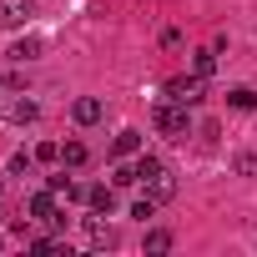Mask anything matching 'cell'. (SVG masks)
Segmentation results:
<instances>
[{"instance_id": "cell-3", "label": "cell", "mask_w": 257, "mask_h": 257, "mask_svg": "<svg viewBox=\"0 0 257 257\" xmlns=\"http://www.w3.org/2000/svg\"><path fill=\"white\" fill-rule=\"evenodd\" d=\"M86 247H91V252H111V247H116V232L101 222V212L86 217Z\"/></svg>"}, {"instance_id": "cell-20", "label": "cell", "mask_w": 257, "mask_h": 257, "mask_svg": "<svg viewBox=\"0 0 257 257\" xmlns=\"http://www.w3.org/2000/svg\"><path fill=\"white\" fill-rule=\"evenodd\" d=\"M56 247H61L56 237H36V242H31V252H36V257H46V252H56Z\"/></svg>"}, {"instance_id": "cell-9", "label": "cell", "mask_w": 257, "mask_h": 257, "mask_svg": "<svg viewBox=\"0 0 257 257\" xmlns=\"http://www.w3.org/2000/svg\"><path fill=\"white\" fill-rule=\"evenodd\" d=\"M147 187H152V197H157V202H172V197H177V182H172V172H162V177H152Z\"/></svg>"}, {"instance_id": "cell-11", "label": "cell", "mask_w": 257, "mask_h": 257, "mask_svg": "<svg viewBox=\"0 0 257 257\" xmlns=\"http://www.w3.org/2000/svg\"><path fill=\"white\" fill-rule=\"evenodd\" d=\"M227 101H232L237 111H252V106H257V91H252V86H232V91H227Z\"/></svg>"}, {"instance_id": "cell-6", "label": "cell", "mask_w": 257, "mask_h": 257, "mask_svg": "<svg viewBox=\"0 0 257 257\" xmlns=\"http://www.w3.org/2000/svg\"><path fill=\"white\" fill-rule=\"evenodd\" d=\"M31 217H36V222H51V217H56V192H51V187L31 197Z\"/></svg>"}, {"instance_id": "cell-22", "label": "cell", "mask_w": 257, "mask_h": 257, "mask_svg": "<svg viewBox=\"0 0 257 257\" xmlns=\"http://www.w3.org/2000/svg\"><path fill=\"white\" fill-rule=\"evenodd\" d=\"M0 252H6V237H0Z\"/></svg>"}, {"instance_id": "cell-8", "label": "cell", "mask_w": 257, "mask_h": 257, "mask_svg": "<svg viewBox=\"0 0 257 257\" xmlns=\"http://www.w3.org/2000/svg\"><path fill=\"white\" fill-rule=\"evenodd\" d=\"M86 202H91V212H111L116 207V192L111 187H86Z\"/></svg>"}, {"instance_id": "cell-21", "label": "cell", "mask_w": 257, "mask_h": 257, "mask_svg": "<svg viewBox=\"0 0 257 257\" xmlns=\"http://www.w3.org/2000/svg\"><path fill=\"white\" fill-rule=\"evenodd\" d=\"M111 182H116V187H132V182H137V167H116Z\"/></svg>"}, {"instance_id": "cell-17", "label": "cell", "mask_w": 257, "mask_h": 257, "mask_svg": "<svg viewBox=\"0 0 257 257\" xmlns=\"http://www.w3.org/2000/svg\"><path fill=\"white\" fill-rule=\"evenodd\" d=\"M41 56V41H21L16 51H11V61H36Z\"/></svg>"}, {"instance_id": "cell-2", "label": "cell", "mask_w": 257, "mask_h": 257, "mask_svg": "<svg viewBox=\"0 0 257 257\" xmlns=\"http://www.w3.org/2000/svg\"><path fill=\"white\" fill-rule=\"evenodd\" d=\"M152 121H157V132H167V137H187V106L182 101H162L152 111Z\"/></svg>"}, {"instance_id": "cell-19", "label": "cell", "mask_w": 257, "mask_h": 257, "mask_svg": "<svg viewBox=\"0 0 257 257\" xmlns=\"http://www.w3.org/2000/svg\"><path fill=\"white\" fill-rule=\"evenodd\" d=\"M36 162H61V147H56V142H41V147H36Z\"/></svg>"}, {"instance_id": "cell-18", "label": "cell", "mask_w": 257, "mask_h": 257, "mask_svg": "<svg viewBox=\"0 0 257 257\" xmlns=\"http://www.w3.org/2000/svg\"><path fill=\"white\" fill-rule=\"evenodd\" d=\"M132 217H137V222H152V217H157V197H142V202L132 207Z\"/></svg>"}, {"instance_id": "cell-5", "label": "cell", "mask_w": 257, "mask_h": 257, "mask_svg": "<svg viewBox=\"0 0 257 257\" xmlns=\"http://www.w3.org/2000/svg\"><path fill=\"white\" fill-rule=\"evenodd\" d=\"M101 111H106V106H101L96 96H81V101L71 106V116H76V126H96V121H101Z\"/></svg>"}, {"instance_id": "cell-16", "label": "cell", "mask_w": 257, "mask_h": 257, "mask_svg": "<svg viewBox=\"0 0 257 257\" xmlns=\"http://www.w3.org/2000/svg\"><path fill=\"white\" fill-rule=\"evenodd\" d=\"M237 177H257V152H237Z\"/></svg>"}, {"instance_id": "cell-12", "label": "cell", "mask_w": 257, "mask_h": 257, "mask_svg": "<svg viewBox=\"0 0 257 257\" xmlns=\"http://www.w3.org/2000/svg\"><path fill=\"white\" fill-rule=\"evenodd\" d=\"M36 116H41V106H36V101H26V96H21V101H11V121H36Z\"/></svg>"}, {"instance_id": "cell-7", "label": "cell", "mask_w": 257, "mask_h": 257, "mask_svg": "<svg viewBox=\"0 0 257 257\" xmlns=\"http://www.w3.org/2000/svg\"><path fill=\"white\" fill-rule=\"evenodd\" d=\"M162 172H167V162H162V157L137 152V182H152V177H162Z\"/></svg>"}, {"instance_id": "cell-14", "label": "cell", "mask_w": 257, "mask_h": 257, "mask_svg": "<svg viewBox=\"0 0 257 257\" xmlns=\"http://www.w3.org/2000/svg\"><path fill=\"white\" fill-rule=\"evenodd\" d=\"M61 162H66V167H86V147H81V142H66V147H61Z\"/></svg>"}, {"instance_id": "cell-4", "label": "cell", "mask_w": 257, "mask_h": 257, "mask_svg": "<svg viewBox=\"0 0 257 257\" xmlns=\"http://www.w3.org/2000/svg\"><path fill=\"white\" fill-rule=\"evenodd\" d=\"M36 11H31V0H0V31H16V26H26Z\"/></svg>"}, {"instance_id": "cell-15", "label": "cell", "mask_w": 257, "mask_h": 257, "mask_svg": "<svg viewBox=\"0 0 257 257\" xmlns=\"http://www.w3.org/2000/svg\"><path fill=\"white\" fill-rule=\"evenodd\" d=\"M167 247H172V232L167 227H152L147 232V252H167Z\"/></svg>"}, {"instance_id": "cell-1", "label": "cell", "mask_w": 257, "mask_h": 257, "mask_svg": "<svg viewBox=\"0 0 257 257\" xmlns=\"http://www.w3.org/2000/svg\"><path fill=\"white\" fill-rule=\"evenodd\" d=\"M202 96H207V76H197V71H192V76H172V81H167V101L197 106Z\"/></svg>"}, {"instance_id": "cell-10", "label": "cell", "mask_w": 257, "mask_h": 257, "mask_svg": "<svg viewBox=\"0 0 257 257\" xmlns=\"http://www.w3.org/2000/svg\"><path fill=\"white\" fill-rule=\"evenodd\" d=\"M111 152H116V157H137V152H142V132H121Z\"/></svg>"}, {"instance_id": "cell-13", "label": "cell", "mask_w": 257, "mask_h": 257, "mask_svg": "<svg viewBox=\"0 0 257 257\" xmlns=\"http://www.w3.org/2000/svg\"><path fill=\"white\" fill-rule=\"evenodd\" d=\"M192 71H197V76H212V71H217V51H197V56H192Z\"/></svg>"}]
</instances>
